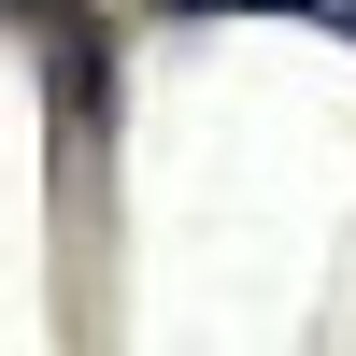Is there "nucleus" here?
Returning a JSON list of instances; mask_svg holds the SVG:
<instances>
[{"mask_svg": "<svg viewBox=\"0 0 356 356\" xmlns=\"http://www.w3.org/2000/svg\"><path fill=\"white\" fill-rule=\"evenodd\" d=\"M157 15H314V29L356 43V0H157Z\"/></svg>", "mask_w": 356, "mask_h": 356, "instance_id": "obj_1", "label": "nucleus"}]
</instances>
